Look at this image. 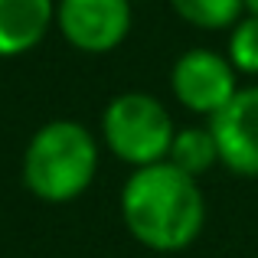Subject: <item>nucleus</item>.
Masks as SVG:
<instances>
[{
    "label": "nucleus",
    "instance_id": "nucleus-1",
    "mask_svg": "<svg viewBox=\"0 0 258 258\" xmlns=\"http://www.w3.org/2000/svg\"><path fill=\"white\" fill-rule=\"evenodd\" d=\"M121 216L141 245L154 252H180L203 232L206 200L196 176L164 160L127 176L121 189Z\"/></svg>",
    "mask_w": 258,
    "mask_h": 258
},
{
    "label": "nucleus",
    "instance_id": "nucleus-2",
    "mask_svg": "<svg viewBox=\"0 0 258 258\" xmlns=\"http://www.w3.org/2000/svg\"><path fill=\"white\" fill-rule=\"evenodd\" d=\"M98 170V144L79 121H49L30 138L23 154V183L46 203L82 196Z\"/></svg>",
    "mask_w": 258,
    "mask_h": 258
},
{
    "label": "nucleus",
    "instance_id": "nucleus-3",
    "mask_svg": "<svg viewBox=\"0 0 258 258\" xmlns=\"http://www.w3.org/2000/svg\"><path fill=\"white\" fill-rule=\"evenodd\" d=\"M101 131H105V141L114 157L141 170L151 164H164L170 157L176 127L167 108L154 95L124 92L105 108Z\"/></svg>",
    "mask_w": 258,
    "mask_h": 258
},
{
    "label": "nucleus",
    "instance_id": "nucleus-4",
    "mask_svg": "<svg viewBox=\"0 0 258 258\" xmlns=\"http://www.w3.org/2000/svg\"><path fill=\"white\" fill-rule=\"evenodd\" d=\"M56 26L79 52H111L131 33V0H59Z\"/></svg>",
    "mask_w": 258,
    "mask_h": 258
},
{
    "label": "nucleus",
    "instance_id": "nucleus-5",
    "mask_svg": "<svg viewBox=\"0 0 258 258\" xmlns=\"http://www.w3.org/2000/svg\"><path fill=\"white\" fill-rule=\"evenodd\" d=\"M239 72L232 69L229 56H219L213 49H189L173 66V95L180 105H186L196 114H219L239 92Z\"/></svg>",
    "mask_w": 258,
    "mask_h": 258
},
{
    "label": "nucleus",
    "instance_id": "nucleus-6",
    "mask_svg": "<svg viewBox=\"0 0 258 258\" xmlns=\"http://www.w3.org/2000/svg\"><path fill=\"white\" fill-rule=\"evenodd\" d=\"M219 164L232 173L258 176V85H245L232 95L219 114L209 118Z\"/></svg>",
    "mask_w": 258,
    "mask_h": 258
},
{
    "label": "nucleus",
    "instance_id": "nucleus-7",
    "mask_svg": "<svg viewBox=\"0 0 258 258\" xmlns=\"http://www.w3.org/2000/svg\"><path fill=\"white\" fill-rule=\"evenodd\" d=\"M56 20L52 0H0V56L13 59L43 43Z\"/></svg>",
    "mask_w": 258,
    "mask_h": 258
},
{
    "label": "nucleus",
    "instance_id": "nucleus-8",
    "mask_svg": "<svg viewBox=\"0 0 258 258\" xmlns=\"http://www.w3.org/2000/svg\"><path fill=\"white\" fill-rule=\"evenodd\" d=\"M167 160L189 176L206 173L213 164H219V151H216L213 131L209 127H183V131H176Z\"/></svg>",
    "mask_w": 258,
    "mask_h": 258
},
{
    "label": "nucleus",
    "instance_id": "nucleus-9",
    "mask_svg": "<svg viewBox=\"0 0 258 258\" xmlns=\"http://www.w3.org/2000/svg\"><path fill=\"white\" fill-rule=\"evenodd\" d=\"M180 20L200 30H232L242 20L245 0H170Z\"/></svg>",
    "mask_w": 258,
    "mask_h": 258
},
{
    "label": "nucleus",
    "instance_id": "nucleus-10",
    "mask_svg": "<svg viewBox=\"0 0 258 258\" xmlns=\"http://www.w3.org/2000/svg\"><path fill=\"white\" fill-rule=\"evenodd\" d=\"M229 62L242 76H258V17H242L229 33Z\"/></svg>",
    "mask_w": 258,
    "mask_h": 258
},
{
    "label": "nucleus",
    "instance_id": "nucleus-11",
    "mask_svg": "<svg viewBox=\"0 0 258 258\" xmlns=\"http://www.w3.org/2000/svg\"><path fill=\"white\" fill-rule=\"evenodd\" d=\"M245 10L252 13V17H258V0H245Z\"/></svg>",
    "mask_w": 258,
    "mask_h": 258
}]
</instances>
